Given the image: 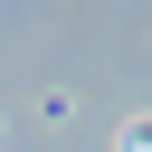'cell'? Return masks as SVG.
Wrapping results in <instances>:
<instances>
[{"mask_svg":"<svg viewBox=\"0 0 152 152\" xmlns=\"http://www.w3.org/2000/svg\"><path fill=\"white\" fill-rule=\"evenodd\" d=\"M124 152H152V114H133V124H124Z\"/></svg>","mask_w":152,"mask_h":152,"instance_id":"cell-1","label":"cell"}]
</instances>
